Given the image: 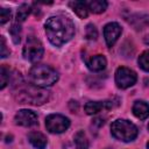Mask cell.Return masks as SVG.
Here are the masks:
<instances>
[{"mask_svg":"<svg viewBox=\"0 0 149 149\" xmlns=\"http://www.w3.org/2000/svg\"><path fill=\"white\" fill-rule=\"evenodd\" d=\"M47 37L55 47H61L69 42L74 35V24L65 15L50 16L44 24Z\"/></svg>","mask_w":149,"mask_h":149,"instance_id":"6da1fadb","label":"cell"},{"mask_svg":"<svg viewBox=\"0 0 149 149\" xmlns=\"http://www.w3.org/2000/svg\"><path fill=\"white\" fill-rule=\"evenodd\" d=\"M14 88V98L20 104H28L34 106H40L49 100V92L42 87L35 86L31 83H20Z\"/></svg>","mask_w":149,"mask_h":149,"instance_id":"7a4b0ae2","label":"cell"},{"mask_svg":"<svg viewBox=\"0 0 149 149\" xmlns=\"http://www.w3.org/2000/svg\"><path fill=\"white\" fill-rule=\"evenodd\" d=\"M29 80L33 85L38 87H47L54 85L58 80V73L55 69L45 64H36L29 70Z\"/></svg>","mask_w":149,"mask_h":149,"instance_id":"3957f363","label":"cell"},{"mask_svg":"<svg viewBox=\"0 0 149 149\" xmlns=\"http://www.w3.org/2000/svg\"><path fill=\"white\" fill-rule=\"evenodd\" d=\"M111 133L116 140H120L122 142H130L136 139L139 130L133 122L128 120L119 119L112 123Z\"/></svg>","mask_w":149,"mask_h":149,"instance_id":"277c9868","label":"cell"},{"mask_svg":"<svg viewBox=\"0 0 149 149\" xmlns=\"http://www.w3.org/2000/svg\"><path fill=\"white\" fill-rule=\"evenodd\" d=\"M43 52H44V49H43L41 41L35 37H29L27 40V42L23 47V51H22L24 59H27L31 63L38 62L42 58Z\"/></svg>","mask_w":149,"mask_h":149,"instance_id":"5b68a950","label":"cell"},{"mask_svg":"<svg viewBox=\"0 0 149 149\" xmlns=\"http://www.w3.org/2000/svg\"><path fill=\"white\" fill-rule=\"evenodd\" d=\"M45 127L52 134H61L70 127V120L61 114H50L45 119Z\"/></svg>","mask_w":149,"mask_h":149,"instance_id":"8992f818","label":"cell"},{"mask_svg":"<svg viewBox=\"0 0 149 149\" xmlns=\"http://www.w3.org/2000/svg\"><path fill=\"white\" fill-rule=\"evenodd\" d=\"M136 73L125 66H120L115 71V84L119 88H128L136 83Z\"/></svg>","mask_w":149,"mask_h":149,"instance_id":"52a82bcc","label":"cell"},{"mask_svg":"<svg viewBox=\"0 0 149 149\" xmlns=\"http://www.w3.org/2000/svg\"><path fill=\"white\" fill-rule=\"evenodd\" d=\"M14 121L19 126L31 127L37 123V115L35 112H33L30 109H21L15 114Z\"/></svg>","mask_w":149,"mask_h":149,"instance_id":"ba28073f","label":"cell"},{"mask_svg":"<svg viewBox=\"0 0 149 149\" xmlns=\"http://www.w3.org/2000/svg\"><path fill=\"white\" fill-rule=\"evenodd\" d=\"M121 31H122V29H121L120 24L116 22H109L105 26L104 37H105V41H106L108 47L114 45V43L118 41L119 36L121 35Z\"/></svg>","mask_w":149,"mask_h":149,"instance_id":"9c48e42d","label":"cell"},{"mask_svg":"<svg viewBox=\"0 0 149 149\" xmlns=\"http://www.w3.org/2000/svg\"><path fill=\"white\" fill-rule=\"evenodd\" d=\"M132 111H133V114L140 120H144L149 116V105L146 101H142V100L135 101Z\"/></svg>","mask_w":149,"mask_h":149,"instance_id":"30bf717a","label":"cell"},{"mask_svg":"<svg viewBox=\"0 0 149 149\" xmlns=\"http://www.w3.org/2000/svg\"><path fill=\"white\" fill-rule=\"evenodd\" d=\"M28 141L36 149H44L47 147V137L40 132H31L28 134Z\"/></svg>","mask_w":149,"mask_h":149,"instance_id":"8fae6325","label":"cell"},{"mask_svg":"<svg viewBox=\"0 0 149 149\" xmlns=\"http://www.w3.org/2000/svg\"><path fill=\"white\" fill-rule=\"evenodd\" d=\"M112 107L109 101H90L85 105V112L87 114H95L101 109H108Z\"/></svg>","mask_w":149,"mask_h":149,"instance_id":"7c38bea8","label":"cell"},{"mask_svg":"<svg viewBox=\"0 0 149 149\" xmlns=\"http://www.w3.org/2000/svg\"><path fill=\"white\" fill-rule=\"evenodd\" d=\"M106 64H107V61L102 55H95L87 62L88 69L93 72H98V71L104 70L106 68Z\"/></svg>","mask_w":149,"mask_h":149,"instance_id":"4fadbf2b","label":"cell"},{"mask_svg":"<svg viewBox=\"0 0 149 149\" xmlns=\"http://www.w3.org/2000/svg\"><path fill=\"white\" fill-rule=\"evenodd\" d=\"M69 5L79 17L84 19L88 15V7L86 1H71Z\"/></svg>","mask_w":149,"mask_h":149,"instance_id":"5bb4252c","label":"cell"},{"mask_svg":"<svg viewBox=\"0 0 149 149\" xmlns=\"http://www.w3.org/2000/svg\"><path fill=\"white\" fill-rule=\"evenodd\" d=\"M88 10H91L94 14H100L102 12H105V9L107 8V1L104 0H92V1H86Z\"/></svg>","mask_w":149,"mask_h":149,"instance_id":"9a60e30c","label":"cell"},{"mask_svg":"<svg viewBox=\"0 0 149 149\" xmlns=\"http://www.w3.org/2000/svg\"><path fill=\"white\" fill-rule=\"evenodd\" d=\"M74 142H76L77 149H88V142H87V139H86L84 132L79 130L74 135Z\"/></svg>","mask_w":149,"mask_h":149,"instance_id":"2e32d148","label":"cell"},{"mask_svg":"<svg viewBox=\"0 0 149 149\" xmlns=\"http://www.w3.org/2000/svg\"><path fill=\"white\" fill-rule=\"evenodd\" d=\"M29 13H30V6L27 5V3L21 5V6L19 7L17 14H16V20H17V22L24 21V20L27 19V16L29 15Z\"/></svg>","mask_w":149,"mask_h":149,"instance_id":"e0dca14e","label":"cell"},{"mask_svg":"<svg viewBox=\"0 0 149 149\" xmlns=\"http://www.w3.org/2000/svg\"><path fill=\"white\" fill-rule=\"evenodd\" d=\"M139 65L142 70L149 72V50H146L144 52H142L139 57Z\"/></svg>","mask_w":149,"mask_h":149,"instance_id":"ac0fdd59","label":"cell"},{"mask_svg":"<svg viewBox=\"0 0 149 149\" xmlns=\"http://www.w3.org/2000/svg\"><path fill=\"white\" fill-rule=\"evenodd\" d=\"M0 78H1V81H0V87L1 90L6 87V85L8 84L9 81V78H10V74H9V70L5 66V65H1V69H0Z\"/></svg>","mask_w":149,"mask_h":149,"instance_id":"d6986e66","label":"cell"},{"mask_svg":"<svg viewBox=\"0 0 149 149\" xmlns=\"http://www.w3.org/2000/svg\"><path fill=\"white\" fill-rule=\"evenodd\" d=\"M9 33H10V35H12L13 42H14L15 44H17V43L20 42V37H21V26H20V23L17 22V23L13 24L12 28H10V30H9Z\"/></svg>","mask_w":149,"mask_h":149,"instance_id":"ffe728a7","label":"cell"},{"mask_svg":"<svg viewBox=\"0 0 149 149\" xmlns=\"http://www.w3.org/2000/svg\"><path fill=\"white\" fill-rule=\"evenodd\" d=\"M12 17V12L10 9L7 8H1L0 9V24H5L7 21H9Z\"/></svg>","mask_w":149,"mask_h":149,"instance_id":"44dd1931","label":"cell"},{"mask_svg":"<svg viewBox=\"0 0 149 149\" xmlns=\"http://www.w3.org/2000/svg\"><path fill=\"white\" fill-rule=\"evenodd\" d=\"M97 36H98L97 28L93 24H87V27H86V37L88 40H95Z\"/></svg>","mask_w":149,"mask_h":149,"instance_id":"7402d4cb","label":"cell"},{"mask_svg":"<svg viewBox=\"0 0 149 149\" xmlns=\"http://www.w3.org/2000/svg\"><path fill=\"white\" fill-rule=\"evenodd\" d=\"M0 41H1V51H0V55H1V57H2V58H5V57L9 56L10 51L7 49L6 41H5V37H3V36H1V37H0Z\"/></svg>","mask_w":149,"mask_h":149,"instance_id":"603a6c76","label":"cell"},{"mask_svg":"<svg viewBox=\"0 0 149 149\" xmlns=\"http://www.w3.org/2000/svg\"><path fill=\"white\" fill-rule=\"evenodd\" d=\"M147 149H149V142L147 143Z\"/></svg>","mask_w":149,"mask_h":149,"instance_id":"cb8c5ba5","label":"cell"},{"mask_svg":"<svg viewBox=\"0 0 149 149\" xmlns=\"http://www.w3.org/2000/svg\"><path fill=\"white\" fill-rule=\"evenodd\" d=\"M148 129H149V125H148Z\"/></svg>","mask_w":149,"mask_h":149,"instance_id":"d4e9b609","label":"cell"}]
</instances>
